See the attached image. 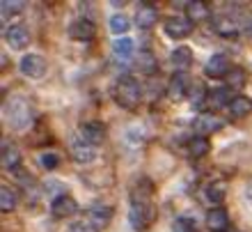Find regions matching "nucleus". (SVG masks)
<instances>
[{
  "instance_id": "obj_5",
  "label": "nucleus",
  "mask_w": 252,
  "mask_h": 232,
  "mask_svg": "<svg viewBox=\"0 0 252 232\" xmlns=\"http://www.w3.org/2000/svg\"><path fill=\"white\" fill-rule=\"evenodd\" d=\"M192 28H195V23H192L188 16H170V19L165 21V35L172 37V39H184V37H188V35L192 33Z\"/></svg>"
},
{
  "instance_id": "obj_4",
  "label": "nucleus",
  "mask_w": 252,
  "mask_h": 232,
  "mask_svg": "<svg viewBox=\"0 0 252 232\" xmlns=\"http://www.w3.org/2000/svg\"><path fill=\"white\" fill-rule=\"evenodd\" d=\"M7 119L14 129H23L30 122V108L21 97H14L9 104H7Z\"/></svg>"
},
{
  "instance_id": "obj_11",
  "label": "nucleus",
  "mask_w": 252,
  "mask_h": 232,
  "mask_svg": "<svg viewBox=\"0 0 252 232\" xmlns=\"http://www.w3.org/2000/svg\"><path fill=\"white\" fill-rule=\"evenodd\" d=\"M206 226L211 232H229V214L225 207H213L206 214Z\"/></svg>"
},
{
  "instance_id": "obj_28",
  "label": "nucleus",
  "mask_w": 252,
  "mask_h": 232,
  "mask_svg": "<svg viewBox=\"0 0 252 232\" xmlns=\"http://www.w3.org/2000/svg\"><path fill=\"white\" fill-rule=\"evenodd\" d=\"M108 26H110V30H113L115 35H122L131 28V21H128V16H124V14H113L110 21H108Z\"/></svg>"
},
{
  "instance_id": "obj_13",
  "label": "nucleus",
  "mask_w": 252,
  "mask_h": 232,
  "mask_svg": "<svg viewBox=\"0 0 252 232\" xmlns=\"http://www.w3.org/2000/svg\"><path fill=\"white\" fill-rule=\"evenodd\" d=\"M213 30L220 35V37H227V39H232V37H239L241 33V23L234 16H216V21H213Z\"/></svg>"
},
{
  "instance_id": "obj_19",
  "label": "nucleus",
  "mask_w": 252,
  "mask_h": 232,
  "mask_svg": "<svg viewBox=\"0 0 252 232\" xmlns=\"http://www.w3.org/2000/svg\"><path fill=\"white\" fill-rule=\"evenodd\" d=\"M227 111H229V115L232 117H248V115L252 113V99L250 97H246V94H236L232 99V104L227 106Z\"/></svg>"
},
{
  "instance_id": "obj_24",
  "label": "nucleus",
  "mask_w": 252,
  "mask_h": 232,
  "mask_svg": "<svg viewBox=\"0 0 252 232\" xmlns=\"http://www.w3.org/2000/svg\"><path fill=\"white\" fill-rule=\"evenodd\" d=\"M225 83L229 90H241V87L246 85V72H243L241 67H232L229 74L225 76Z\"/></svg>"
},
{
  "instance_id": "obj_1",
  "label": "nucleus",
  "mask_w": 252,
  "mask_h": 232,
  "mask_svg": "<svg viewBox=\"0 0 252 232\" xmlns=\"http://www.w3.org/2000/svg\"><path fill=\"white\" fill-rule=\"evenodd\" d=\"M152 193L154 186L147 177L138 179L135 186L131 189V207H128V223L133 230L145 232L156 219V209L152 205Z\"/></svg>"
},
{
  "instance_id": "obj_25",
  "label": "nucleus",
  "mask_w": 252,
  "mask_h": 232,
  "mask_svg": "<svg viewBox=\"0 0 252 232\" xmlns=\"http://www.w3.org/2000/svg\"><path fill=\"white\" fill-rule=\"evenodd\" d=\"M225 195H227V186L222 182H213V184L206 186V198L211 200L213 205H220L225 200Z\"/></svg>"
},
{
  "instance_id": "obj_18",
  "label": "nucleus",
  "mask_w": 252,
  "mask_h": 232,
  "mask_svg": "<svg viewBox=\"0 0 252 232\" xmlns=\"http://www.w3.org/2000/svg\"><path fill=\"white\" fill-rule=\"evenodd\" d=\"M158 21V12H156V7L149 5V2H145V5L138 7V12H135V23H138L142 30H147V28H154V23Z\"/></svg>"
},
{
  "instance_id": "obj_30",
  "label": "nucleus",
  "mask_w": 252,
  "mask_h": 232,
  "mask_svg": "<svg viewBox=\"0 0 252 232\" xmlns=\"http://www.w3.org/2000/svg\"><path fill=\"white\" fill-rule=\"evenodd\" d=\"M172 232H197V226L190 216H179L172 223Z\"/></svg>"
},
{
  "instance_id": "obj_10",
  "label": "nucleus",
  "mask_w": 252,
  "mask_h": 232,
  "mask_svg": "<svg viewBox=\"0 0 252 232\" xmlns=\"http://www.w3.org/2000/svg\"><path fill=\"white\" fill-rule=\"evenodd\" d=\"M5 39H7V44H9V48L21 51V48H26L28 44H30V30H28L23 23H16V26L7 28Z\"/></svg>"
},
{
  "instance_id": "obj_36",
  "label": "nucleus",
  "mask_w": 252,
  "mask_h": 232,
  "mask_svg": "<svg viewBox=\"0 0 252 232\" xmlns=\"http://www.w3.org/2000/svg\"><path fill=\"white\" fill-rule=\"evenodd\" d=\"M246 28H248V33L252 35V19H250V21H246Z\"/></svg>"
},
{
  "instance_id": "obj_22",
  "label": "nucleus",
  "mask_w": 252,
  "mask_h": 232,
  "mask_svg": "<svg viewBox=\"0 0 252 232\" xmlns=\"http://www.w3.org/2000/svg\"><path fill=\"white\" fill-rule=\"evenodd\" d=\"M209 150H211V143L204 136H195V138L188 140V154H190L192 159H199V156L209 154Z\"/></svg>"
},
{
  "instance_id": "obj_8",
  "label": "nucleus",
  "mask_w": 252,
  "mask_h": 232,
  "mask_svg": "<svg viewBox=\"0 0 252 232\" xmlns=\"http://www.w3.org/2000/svg\"><path fill=\"white\" fill-rule=\"evenodd\" d=\"M46 69H48V65L41 55L30 53L21 60V72L26 74L28 78H41V76H46Z\"/></svg>"
},
{
  "instance_id": "obj_2",
  "label": "nucleus",
  "mask_w": 252,
  "mask_h": 232,
  "mask_svg": "<svg viewBox=\"0 0 252 232\" xmlns=\"http://www.w3.org/2000/svg\"><path fill=\"white\" fill-rule=\"evenodd\" d=\"M142 99V90H140V83L133 76H122L115 85V101L120 104L122 108L131 111L135 108Z\"/></svg>"
},
{
  "instance_id": "obj_17",
  "label": "nucleus",
  "mask_w": 252,
  "mask_h": 232,
  "mask_svg": "<svg viewBox=\"0 0 252 232\" xmlns=\"http://www.w3.org/2000/svg\"><path fill=\"white\" fill-rule=\"evenodd\" d=\"M21 166V150L14 145L12 140L2 143V168L5 170H16Z\"/></svg>"
},
{
  "instance_id": "obj_15",
  "label": "nucleus",
  "mask_w": 252,
  "mask_h": 232,
  "mask_svg": "<svg viewBox=\"0 0 252 232\" xmlns=\"http://www.w3.org/2000/svg\"><path fill=\"white\" fill-rule=\"evenodd\" d=\"M167 94L172 101H181L184 97H188V76L186 74H174L170 83H167Z\"/></svg>"
},
{
  "instance_id": "obj_31",
  "label": "nucleus",
  "mask_w": 252,
  "mask_h": 232,
  "mask_svg": "<svg viewBox=\"0 0 252 232\" xmlns=\"http://www.w3.org/2000/svg\"><path fill=\"white\" fill-rule=\"evenodd\" d=\"M23 12V2H19V0H5L2 5H0V14L5 16V19H9V16H16V14Z\"/></svg>"
},
{
  "instance_id": "obj_26",
  "label": "nucleus",
  "mask_w": 252,
  "mask_h": 232,
  "mask_svg": "<svg viewBox=\"0 0 252 232\" xmlns=\"http://www.w3.org/2000/svg\"><path fill=\"white\" fill-rule=\"evenodd\" d=\"M16 202H19L16 193L9 186H0V209L2 212H12L14 207H16Z\"/></svg>"
},
{
  "instance_id": "obj_33",
  "label": "nucleus",
  "mask_w": 252,
  "mask_h": 232,
  "mask_svg": "<svg viewBox=\"0 0 252 232\" xmlns=\"http://www.w3.org/2000/svg\"><path fill=\"white\" fill-rule=\"evenodd\" d=\"M39 161H41V166L44 168L53 170V168H58V163H60V156H58V154H51V152H44L39 156Z\"/></svg>"
},
{
  "instance_id": "obj_21",
  "label": "nucleus",
  "mask_w": 252,
  "mask_h": 232,
  "mask_svg": "<svg viewBox=\"0 0 252 232\" xmlns=\"http://www.w3.org/2000/svg\"><path fill=\"white\" fill-rule=\"evenodd\" d=\"M209 5L202 2V0H192L186 5V16L192 21V23H199V21H206L209 19Z\"/></svg>"
},
{
  "instance_id": "obj_12",
  "label": "nucleus",
  "mask_w": 252,
  "mask_h": 232,
  "mask_svg": "<svg viewBox=\"0 0 252 232\" xmlns=\"http://www.w3.org/2000/svg\"><path fill=\"white\" fill-rule=\"evenodd\" d=\"M78 212V202L71 198V195H58L51 205V214L55 219H69Z\"/></svg>"
},
{
  "instance_id": "obj_37",
  "label": "nucleus",
  "mask_w": 252,
  "mask_h": 232,
  "mask_svg": "<svg viewBox=\"0 0 252 232\" xmlns=\"http://www.w3.org/2000/svg\"><path fill=\"white\" fill-rule=\"evenodd\" d=\"M229 232H236V230H229Z\"/></svg>"
},
{
  "instance_id": "obj_29",
  "label": "nucleus",
  "mask_w": 252,
  "mask_h": 232,
  "mask_svg": "<svg viewBox=\"0 0 252 232\" xmlns=\"http://www.w3.org/2000/svg\"><path fill=\"white\" fill-rule=\"evenodd\" d=\"M138 69L145 74H154L156 72V58H154L152 53H147V51H142V53L138 55Z\"/></svg>"
},
{
  "instance_id": "obj_9",
  "label": "nucleus",
  "mask_w": 252,
  "mask_h": 232,
  "mask_svg": "<svg viewBox=\"0 0 252 232\" xmlns=\"http://www.w3.org/2000/svg\"><path fill=\"white\" fill-rule=\"evenodd\" d=\"M222 126H225V122L213 113H199L197 117L192 119V129L197 131V136L213 133V131H218V129H222Z\"/></svg>"
},
{
  "instance_id": "obj_6",
  "label": "nucleus",
  "mask_w": 252,
  "mask_h": 232,
  "mask_svg": "<svg viewBox=\"0 0 252 232\" xmlns=\"http://www.w3.org/2000/svg\"><path fill=\"white\" fill-rule=\"evenodd\" d=\"M94 35H96V26L90 19H85V16L73 19L71 26H69V37L76 41H90Z\"/></svg>"
},
{
  "instance_id": "obj_3",
  "label": "nucleus",
  "mask_w": 252,
  "mask_h": 232,
  "mask_svg": "<svg viewBox=\"0 0 252 232\" xmlns=\"http://www.w3.org/2000/svg\"><path fill=\"white\" fill-rule=\"evenodd\" d=\"M113 221V207L103 205V202H94L85 212V223L92 228L94 232H103Z\"/></svg>"
},
{
  "instance_id": "obj_27",
  "label": "nucleus",
  "mask_w": 252,
  "mask_h": 232,
  "mask_svg": "<svg viewBox=\"0 0 252 232\" xmlns=\"http://www.w3.org/2000/svg\"><path fill=\"white\" fill-rule=\"evenodd\" d=\"M113 51H115V55H117V58H122V60L131 58V53H133V39H128V37H120V39H115Z\"/></svg>"
},
{
  "instance_id": "obj_20",
  "label": "nucleus",
  "mask_w": 252,
  "mask_h": 232,
  "mask_svg": "<svg viewBox=\"0 0 252 232\" xmlns=\"http://www.w3.org/2000/svg\"><path fill=\"white\" fill-rule=\"evenodd\" d=\"M172 65H174V69H179V74H184L188 69V67L192 65V51L186 46V44H181V46H177L172 51Z\"/></svg>"
},
{
  "instance_id": "obj_23",
  "label": "nucleus",
  "mask_w": 252,
  "mask_h": 232,
  "mask_svg": "<svg viewBox=\"0 0 252 232\" xmlns=\"http://www.w3.org/2000/svg\"><path fill=\"white\" fill-rule=\"evenodd\" d=\"M232 90L229 87H216L213 90V94H209V104H211L213 108H220V106H229L232 104Z\"/></svg>"
},
{
  "instance_id": "obj_34",
  "label": "nucleus",
  "mask_w": 252,
  "mask_h": 232,
  "mask_svg": "<svg viewBox=\"0 0 252 232\" xmlns=\"http://www.w3.org/2000/svg\"><path fill=\"white\" fill-rule=\"evenodd\" d=\"M69 232H94V230L87 226V223H73V226L69 228Z\"/></svg>"
},
{
  "instance_id": "obj_16",
  "label": "nucleus",
  "mask_w": 252,
  "mask_h": 232,
  "mask_svg": "<svg viewBox=\"0 0 252 232\" xmlns=\"http://www.w3.org/2000/svg\"><path fill=\"white\" fill-rule=\"evenodd\" d=\"M80 131H83V138L94 147L101 145V143L106 140V126L101 124V122H96V119H94V122H85Z\"/></svg>"
},
{
  "instance_id": "obj_32",
  "label": "nucleus",
  "mask_w": 252,
  "mask_h": 232,
  "mask_svg": "<svg viewBox=\"0 0 252 232\" xmlns=\"http://www.w3.org/2000/svg\"><path fill=\"white\" fill-rule=\"evenodd\" d=\"M209 99V94H206V87L202 85V83H197V85L192 87V94H190V101L192 106H202V101Z\"/></svg>"
},
{
  "instance_id": "obj_35",
  "label": "nucleus",
  "mask_w": 252,
  "mask_h": 232,
  "mask_svg": "<svg viewBox=\"0 0 252 232\" xmlns=\"http://www.w3.org/2000/svg\"><path fill=\"white\" fill-rule=\"evenodd\" d=\"M246 195H248V202L252 205V182H250V186H248V193H246Z\"/></svg>"
},
{
  "instance_id": "obj_7",
  "label": "nucleus",
  "mask_w": 252,
  "mask_h": 232,
  "mask_svg": "<svg viewBox=\"0 0 252 232\" xmlns=\"http://www.w3.org/2000/svg\"><path fill=\"white\" fill-rule=\"evenodd\" d=\"M69 150H71L73 161H78V163H90V161H94V156H96L94 145H90L83 136L69 140Z\"/></svg>"
},
{
  "instance_id": "obj_14",
  "label": "nucleus",
  "mask_w": 252,
  "mask_h": 232,
  "mask_svg": "<svg viewBox=\"0 0 252 232\" xmlns=\"http://www.w3.org/2000/svg\"><path fill=\"white\" fill-rule=\"evenodd\" d=\"M229 69H232V65H229V58L225 53H213L206 62V76H211V78H222L229 74Z\"/></svg>"
}]
</instances>
